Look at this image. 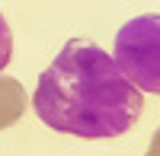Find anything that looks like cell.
<instances>
[{"label":"cell","mask_w":160,"mask_h":156,"mask_svg":"<svg viewBox=\"0 0 160 156\" xmlns=\"http://www.w3.org/2000/svg\"><path fill=\"white\" fill-rule=\"evenodd\" d=\"M26 105H29V99H26L22 83L0 73V131L19 121L26 115Z\"/></svg>","instance_id":"3957f363"},{"label":"cell","mask_w":160,"mask_h":156,"mask_svg":"<svg viewBox=\"0 0 160 156\" xmlns=\"http://www.w3.org/2000/svg\"><path fill=\"white\" fill-rule=\"evenodd\" d=\"M10 57H13V32L3 19V13H0V70L10 64Z\"/></svg>","instance_id":"277c9868"},{"label":"cell","mask_w":160,"mask_h":156,"mask_svg":"<svg viewBox=\"0 0 160 156\" xmlns=\"http://www.w3.org/2000/svg\"><path fill=\"white\" fill-rule=\"evenodd\" d=\"M32 108L58 134L109 140L138 124L144 99L109 51L87 38H71L38 76Z\"/></svg>","instance_id":"6da1fadb"},{"label":"cell","mask_w":160,"mask_h":156,"mask_svg":"<svg viewBox=\"0 0 160 156\" xmlns=\"http://www.w3.org/2000/svg\"><path fill=\"white\" fill-rule=\"evenodd\" d=\"M151 150L160 153V127H157V134H154V140H151Z\"/></svg>","instance_id":"5b68a950"},{"label":"cell","mask_w":160,"mask_h":156,"mask_svg":"<svg viewBox=\"0 0 160 156\" xmlns=\"http://www.w3.org/2000/svg\"><path fill=\"white\" fill-rule=\"evenodd\" d=\"M148 156H160V153H157V150H148Z\"/></svg>","instance_id":"8992f818"},{"label":"cell","mask_w":160,"mask_h":156,"mask_svg":"<svg viewBox=\"0 0 160 156\" xmlns=\"http://www.w3.org/2000/svg\"><path fill=\"white\" fill-rule=\"evenodd\" d=\"M112 61L135 89L160 96V13L135 16L118 29Z\"/></svg>","instance_id":"7a4b0ae2"}]
</instances>
